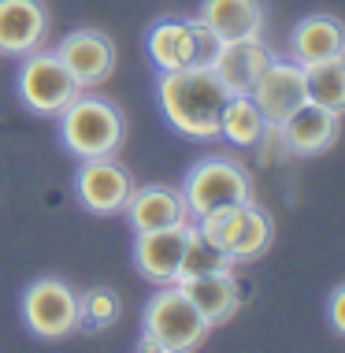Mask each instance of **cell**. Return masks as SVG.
Listing matches in <instances>:
<instances>
[{"instance_id": "cell-1", "label": "cell", "mask_w": 345, "mask_h": 353, "mask_svg": "<svg viewBox=\"0 0 345 353\" xmlns=\"http://www.w3.org/2000/svg\"><path fill=\"white\" fill-rule=\"evenodd\" d=\"M230 93L219 85L212 68H182V71H164L156 85L160 112L178 134L194 141H212L219 138V116Z\"/></svg>"}, {"instance_id": "cell-8", "label": "cell", "mask_w": 345, "mask_h": 353, "mask_svg": "<svg viewBox=\"0 0 345 353\" xmlns=\"http://www.w3.org/2000/svg\"><path fill=\"white\" fill-rule=\"evenodd\" d=\"M134 175L119 164L115 157H90L82 160L79 175H74V194L79 201L97 216H112L123 212L134 194Z\"/></svg>"}, {"instance_id": "cell-3", "label": "cell", "mask_w": 345, "mask_h": 353, "mask_svg": "<svg viewBox=\"0 0 345 353\" xmlns=\"http://www.w3.org/2000/svg\"><path fill=\"white\" fill-rule=\"evenodd\" d=\"M182 197H186L189 219H200L219 208H234L253 201V179L242 164L227 157H205L186 171V183H182Z\"/></svg>"}, {"instance_id": "cell-15", "label": "cell", "mask_w": 345, "mask_h": 353, "mask_svg": "<svg viewBox=\"0 0 345 353\" xmlns=\"http://www.w3.org/2000/svg\"><path fill=\"white\" fill-rule=\"evenodd\" d=\"M127 219L134 231H160V227H175L189 223V208L182 190L175 186H134L130 201H127Z\"/></svg>"}, {"instance_id": "cell-19", "label": "cell", "mask_w": 345, "mask_h": 353, "mask_svg": "<svg viewBox=\"0 0 345 353\" xmlns=\"http://www.w3.org/2000/svg\"><path fill=\"white\" fill-rule=\"evenodd\" d=\"M149 60L164 71L194 68V26L189 19H160L149 26Z\"/></svg>"}, {"instance_id": "cell-24", "label": "cell", "mask_w": 345, "mask_h": 353, "mask_svg": "<svg viewBox=\"0 0 345 353\" xmlns=\"http://www.w3.org/2000/svg\"><path fill=\"white\" fill-rule=\"evenodd\" d=\"M189 26H194V68H212L216 52L223 49V37L200 19H189Z\"/></svg>"}, {"instance_id": "cell-5", "label": "cell", "mask_w": 345, "mask_h": 353, "mask_svg": "<svg viewBox=\"0 0 345 353\" xmlns=\"http://www.w3.org/2000/svg\"><path fill=\"white\" fill-rule=\"evenodd\" d=\"M197 231H205L212 242L223 250L234 264L242 261H256L267 245H271V219L264 208H256L253 201L234 205V208H219L194 219Z\"/></svg>"}, {"instance_id": "cell-18", "label": "cell", "mask_w": 345, "mask_h": 353, "mask_svg": "<svg viewBox=\"0 0 345 353\" xmlns=\"http://www.w3.org/2000/svg\"><path fill=\"white\" fill-rule=\"evenodd\" d=\"M197 19L212 26L223 41H234V37H264V26H267L264 0H205Z\"/></svg>"}, {"instance_id": "cell-23", "label": "cell", "mask_w": 345, "mask_h": 353, "mask_svg": "<svg viewBox=\"0 0 345 353\" xmlns=\"http://www.w3.org/2000/svg\"><path fill=\"white\" fill-rule=\"evenodd\" d=\"M119 316H123V301L108 286H93V290L79 294V323H85V327H93V331L115 327Z\"/></svg>"}, {"instance_id": "cell-12", "label": "cell", "mask_w": 345, "mask_h": 353, "mask_svg": "<svg viewBox=\"0 0 345 353\" xmlns=\"http://www.w3.org/2000/svg\"><path fill=\"white\" fill-rule=\"evenodd\" d=\"M275 56L264 45V37H234L223 41V49L212 60V74L219 79V85L234 97V93H249L256 85V79L264 74V68Z\"/></svg>"}, {"instance_id": "cell-6", "label": "cell", "mask_w": 345, "mask_h": 353, "mask_svg": "<svg viewBox=\"0 0 345 353\" xmlns=\"http://www.w3.org/2000/svg\"><path fill=\"white\" fill-rule=\"evenodd\" d=\"M15 90L23 104L37 116H60V112L82 93V85L71 79V71L63 68V60L56 52H26L15 74Z\"/></svg>"}, {"instance_id": "cell-14", "label": "cell", "mask_w": 345, "mask_h": 353, "mask_svg": "<svg viewBox=\"0 0 345 353\" xmlns=\"http://www.w3.org/2000/svg\"><path fill=\"white\" fill-rule=\"evenodd\" d=\"M49 34V12L41 0H0V52L19 56L41 49Z\"/></svg>"}, {"instance_id": "cell-13", "label": "cell", "mask_w": 345, "mask_h": 353, "mask_svg": "<svg viewBox=\"0 0 345 353\" xmlns=\"http://www.w3.org/2000/svg\"><path fill=\"white\" fill-rule=\"evenodd\" d=\"M279 127V138L286 141V149L297 152V157H312V152H323L334 145L338 138V112L323 108L315 101H304L301 108H293L290 116Z\"/></svg>"}, {"instance_id": "cell-10", "label": "cell", "mask_w": 345, "mask_h": 353, "mask_svg": "<svg viewBox=\"0 0 345 353\" xmlns=\"http://www.w3.org/2000/svg\"><path fill=\"white\" fill-rule=\"evenodd\" d=\"M189 231H194V219L189 223H175V227H160V231H141L138 242H134V264H138V272L149 283H160V286L175 283Z\"/></svg>"}, {"instance_id": "cell-4", "label": "cell", "mask_w": 345, "mask_h": 353, "mask_svg": "<svg viewBox=\"0 0 345 353\" xmlns=\"http://www.w3.org/2000/svg\"><path fill=\"white\" fill-rule=\"evenodd\" d=\"M212 323L197 312V305L178 290L175 283H167L164 290H156L145 305V335L156 342L160 353H186L197 350L208 339Z\"/></svg>"}, {"instance_id": "cell-11", "label": "cell", "mask_w": 345, "mask_h": 353, "mask_svg": "<svg viewBox=\"0 0 345 353\" xmlns=\"http://www.w3.org/2000/svg\"><path fill=\"white\" fill-rule=\"evenodd\" d=\"M249 97L260 104L267 123H282L293 108H301L309 101V85H304V68L297 60H271L256 85L249 90Z\"/></svg>"}, {"instance_id": "cell-2", "label": "cell", "mask_w": 345, "mask_h": 353, "mask_svg": "<svg viewBox=\"0 0 345 353\" xmlns=\"http://www.w3.org/2000/svg\"><path fill=\"white\" fill-rule=\"evenodd\" d=\"M60 134L74 157H115L127 134V119H123L119 104L101 97V93H79L67 108L60 112Z\"/></svg>"}, {"instance_id": "cell-9", "label": "cell", "mask_w": 345, "mask_h": 353, "mask_svg": "<svg viewBox=\"0 0 345 353\" xmlns=\"http://www.w3.org/2000/svg\"><path fill=\"white\" fill-rule=\"evenodd\" d=\"M56 56L63 60V68L71 71V79L82 90H97V85L115 71V41L101 30H74L56 45Z\"/></svg>"}, {"instance_id": "cell-16", "label": "cell", "mask_w": 345, "mask_h": 353, "mask_svg": "<svg viewBox=\"0 0 345 353\" xmlns=\"http://www.w3.org/2000/svg\"><path fill=\"white\" fill-rule=\"evenodd\" d=\"M290 45H293V60L301 68L338 60V56H345V23L334 15H309L293 26Z\"/></svg>"}, {"instance_id": "cell-22", "label": "cell", "mask_w": 345, "mask_h": 353, "mask_svg": "<svg viewBox=\"0 0 345 353\" xmlns=\"http://www.w3.org/2000/svg\"><path fill=\"white\" fill-rule=\"evenodd\" d=\"M212 272H234V261L219 250V245L208 238L205 231H189V242H186V253H182V264H178V279H197V275H212Z\"/></svg>"}, {"instance_id": "cell-7", "label": "cell", "mask_w": 345, "mask_h": 353, "mask_svg": "<svg viewBox=\"0 0 345 353\" xmlns=\"http://www.w3.org/2000/svg\"><path fill=\"white\" fill-rule=\"evenodd\" d=\"M23 320L34 335L41 339H60L71 335L79 327V294L71 290L63 279H37L26 286L23 294Z\"/></svg>"}, {"instance_id": "cell-25", "label": "cell", "mask_w": 345, "mask_h": 353, "mask_svg": "<svg viewBox=\"0 0 345 353\" xmlns=\"http://www.w3.org/2000/svg\"><path fill=\"white\" fill-rule=\"evenodd\" d=\"M327 316H331V323H334V331H338V335H345V286H338V290L331 294Z\"/></svg>"}, {"instance_id": "cell-17", "label": "cell", "mask_w": 345, "mask_h": 353, "mask_svg": "<svg viewBox=\"0 0 345 353\" xmlns=\"http://www.w3.org/2000/svg\"><path fill=\"white\" fill-rule=\"evenodd\" d=\"M189 301L197 305V312L208 323H227L242 305V290H238V279L230 272H212V275H197V279H182L175 283Z\"/></svg>"}, {"instance_id": "cell-20", "label": "cell", "mask_w": 345, "mask_h": 353, "mask_svg": "<svg viewBox=\"0 0 345 353\" xmlns=\"http://www.w3.org/2000/svg\"><path fill=\"white\" fill-rule=\"evenodd\" d=\"M264 130H267V116L249 93L227 97L223 116H219V138H227L230 145H238V149H253L264 141Z\"/></svg>"}, {"instance_id": "cell-21", "label": "cell", "mask_w": 345, "mask_h": 353, "mask_svg": "<svg viewBox=\"0 0 345 353\" xmlns=\"http://www.w3.org/2000/svg\"><path fill=\"white\" fill-rule=\"evenodd\" d=\"M304 85H309V101L342 116L345 112V56L323 60V63H309L304 68Z\"/></svg>"}]
</instances>
